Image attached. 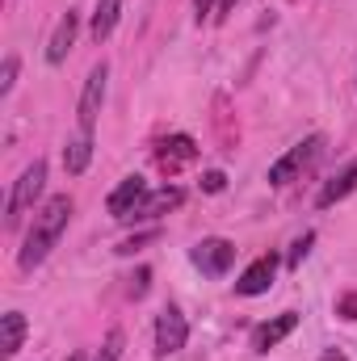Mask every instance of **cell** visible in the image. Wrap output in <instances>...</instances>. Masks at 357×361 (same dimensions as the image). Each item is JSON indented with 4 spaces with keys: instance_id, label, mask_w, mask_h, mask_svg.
I'll return each instance as SVG.
<instances>
[{
    "instance_id": "1",
    "label": "cell",
    "mask_w": 357,
    "mask_h": 361,
    "mask_svg": "<svg viewBox=\"0 0 357 361\" xmlns=\"http://www.w3.org/2000/svg\"><path fill=\"white\" fill-rule=\"evenodd\" d=\"M72 197L68 193H55V197H47L38 210H34V223H30V231H25V240H21V252H17V265L21 273H34L47 257H51V248L59 244V235L68 231V223H72Z\"/></svg>"
},
{
    "instance_id": "2",
    "label": "cell",
    "mask_w": 357,
    "mask_h": 361,
    "mask_svg": "<svg viewBox=\"0 0 357 361\" xmlns=\"http://www.w3.org/2000/svg\"><path fill=\"white\" fill-rule=\"evenodd\" d=\"M42 185H47V160H34L21 177L13 180V193H8V206H4V227L17 231L21 219L34 210V202L42 197Z\"/></svg>"
},
{
    "instance_id": "3",
    "label": "cell",
    "mask_w": 357,
    "mask_h": 361,
    "mask_svg": "<svg viewBox=\"0 0 357 361\" xmlns=\"http://www.w3.org/2000/svg\"><path fill=\"white\" fill-rule=\"evenodd\" d=\"M324 152V135H311V139H303V143H294L273 169H269V185L273 189H282V185H290V180H298L307 169H311V160Z\"/></svg>"
},
{
    "instance_id": "4",
    "label": "cell",
    "mask_w": 357,
    "mask_h": 361,
    "mask_svg": "<svg viewBox=\"0 0 357 361\" xmlns=\"http://www.w3.org/2000/svg\"><path fill=\"white\" fill-rule=\"evenodd\" d=\"M105 85H109V63L101 59L89 72L85 89H80V105H76V122H80V135H92L97 118H101V105H105Z\"/></svg>"
},
{
    "instance_id": "5",
    "label": "cell",
    "mask_w": 357,
    "mask_h": 361,
    "mask_svg": "<svg viewBox=\"0 0 357 361\" xmlns=\"http://www.w3.org/2000/svg\"><path fill=\"white\" fill-rule=\"evenodd\" d=\"M189 257H193V265L206 273V277H227V269L236 265V244L223 240V235H206V240L193 244Z\"/></svg>"
},
{
    "instance_id": "6",
    "label": "cell",
    "mask_w": 357,
    "mask_h": 361,
    "mask_svg": "<svg viewBox=\"0 0 357 361\" xmlns=\"http://www.w3.org/2000/svg\"><path fill=\"white\" fill-rule=\"evenodd\" d=\"M185 341H189V324H185L181 307L169 302V307L156 315V357H173V353H181Z\"/></svg>"
},
{
    "instance_id": "7",
    "label": "cell",
    "mask_w": 357,
    "mask_h": 361,
    "mask_svg": "<svg viewBox=\"0 0 357 361\" xmlns=\"http://www.w3.org/2000/svg\"><path fill=\"white\" fill-rule=\"evenodd\" d=\"M147 193H152V189H147V180H143V177H126L114 193H109V197H105V210H109L118 223H126V219L143 206V197H147Z\"/></svg>"
},
{
    "instance_id": "8",
    "label": "cell",
    "mask_w": 357,
    "mask_h": 361,
    "mask_svg": "<svg viewBox=\"0 0 357 361\" xmlns=\"http://www.w3.org/2000/svg\"><path fill=\"white\" fill-rule=\"evenodd\" d=\"M76 34H80V13H76V8H68V13L55 21L51 38H47V63H51V68H59V63L68 59V51H72Z\"/></svg>"
},
{
    "instance_id": "9",
    "label": "cell",
    "mask_w": 357,
    "mask_h": 361,
    "mask_svg": "<svg viewBox=\"0 0 357 361\" xmlns=\"http://www.w3.org/2000/svg\"><path fill=\"white\" fill-rule=\"evenodd\" d=\"M273 277H277V257H273V252H269V257H257V261H253L248 269L240 273V281H236V294H244V298L269 294Z\"/></svg>"
},
{
    "instance_id": "10",
    "label": "cell",
    "mask_w": 357,
    "mask_h": 361,
    "mask_svg": "<svg viewBox=\"0 0 357 361\" xmlns=\"http://www.w3.org/2000/svg\"><path fill=\"white\" fill-rule=\"evenodd\" d=\"M181 202H185V193H181L177 185H164V189H152L147 197H143V206L126 219V223H152V219H164L169 210H177Z\"/></svg>"
},
{
    "instance_id": "11",
    "label": "cell",
    "mask_w": 357,
    "mask_h": 361,
    "mask_svg": "<svg viewBox=\"0 0 357 361\" xmlns=\"http://www.w3.org/2000/svg\"><path fill=\"white\" fill-rule=\"evenodd\" d=\"M294 328H298V311H282V315H273L269 324H261V328L253 332V349H257V353L277 349V345H282Z\"/></svg>"
},
{
    "instance_id": "12",
    "label": "cell",
    "mask_w": 357,
    "mask_h": 361,
    "mask_svg": "<svg viewBox=\"0 0 357 361\" xmlns=\"http://www.w3.org/2000/svg\"><path fill=\"white\" fill-rule=\"evenodd\" d=\"M353 189H357V160H349V164H345L337 177H332L328 185H324V189H320V193H315V206H320V210H328V206L345 202Z\"/></svg>"
},
{
    "instance_id": "13",
    "label": "cell",
    "mask_w": 357,
    "mask_h": 361,
    "mask_svg": "<svg viewBox=\"0 0 357 361\" xmlns=\"http://www.w3.org/2000/svg\"><path fill=\"white\" fill-rule=\"evenodd\" d=\"M21 341H25V315L21 311H4V319H0V361L17 357Z\"/></svg>"
},
{
    "instance_id": "14",
    "label": "cell",
    "mask_w": 357,
    "mask_h": 361,
    "mask_svg": "<svg viewBox=\"0 0 357 361\" xmlns=\"http://www.w3.org/2000/svg\"><path fill=\"white\" fill-rule=\"evenodd\" d=\"M118 17H122V0H97L92 21H89V34H92V42H97V47L118 30Z\"/></svg>"
},
{
    "instance_id": "15",
    "label": "cell",
    "mask_w": 357,
    "mask_h": 361,
    "mask_svg": "<svg viewBox=\"0 0 357 361\" xmlns=\"http://www.w3.org/2000/svg\"><path fill=\"white\" fill-rule=\"evenodd\" d=\"M89 160H92V135L68 139V147H63V173H68V177H80V173L89 169Z\"/></svg>"
},
{
    "instance_id": "16",
    "label": "cell",
    "mask_w": 357,
    "mask_h": 361,
    "mask_svg": "<svg viewBox=\"0 0 357 361\" xmlns=\"http://www.w3.org/2000/svg\"><path fill=\"white\" fill-rule=\"evenodd\" d=\"M193 156H198V147H193V139H185V135H173V139L164 143V152H160L164 169H169V164H177V160H193Z\"/></svg>"
},
{
    "instance_id": "17",
    "label": "cell",
    "mask_w": 357,
    "mask_h": 361,
    "mask_svg": "<svg viewBox=\"0 0 357 361\" xmlns=\"http://www.w3.org/2000/svg\"><path fill=\"white\" fill-rule=\"evenodd\" d=\"M122 349H126V332L122 328H109L105 341H101V349L92 353V361H122Z\"/></svg>"
},
{
    "instance_id": "18",
    "label": "cell",
    "mask_w": 357,
    "mask_h": 361,
    "mask_svg": "<svg viewBox=\"0 0 357 361\" xmlns=\"http://www.w3.org/2000/svg\"><path fill=\"white\" fill-rule=\"evenodd\" d=\"M311 244H315V231H303V235L290 244V257H286V265H290V269H298V265H303V257L311 252Z\"/></svg>"
},
{
    "instance_id": "19",
    "label": "cell",
    "mask_w": 357,
    "mask_h": 361,
    "mask_svg": "<svg viewBox=\"0 0 357 361\" xmlns=\"http://www.w3.org/2000/svg\"><path fill=\"white\" fill-rule=\"evenodd\" d=\"M17 68H21V59H17V55H4V68H0V97L13 92V85H17Z\"/></svg>"
},
{
    "instance_id": "20",
    "label": "cell",
    "mask_w": 357,
    "mask_h": 361,
    "mask_svg": "<svg viewBox=\"0 0 357 361\" xmlns=\"http://www.w3.org/2000/svg\"><path fill=\"white\" fill-rule=\"evenodd\" d=\"M152 240H160V231H156V227H152V231H143V235H131V240H122V244H118V252H122V257H135V252H139L143 244H152Z\"/></svg>"
},
{
    "instance_id": "21",
    "label": "cell",
    "mask_w": 357,
    "mask_h": 361,
    "mask_svg": "<svg viewBox=\"0 0 357 361\" xmlns=\"http://www.w3.org/2000/svg\"><path fill=\"white\" fill-rule=\"evenodd\" d=\"M214 13H219V0H193V17H198V25H202V21H214Z\"/></svg>"
},
{
    "instance_id": "22",
    "label": "cell",
    "mask_w": 357,
    "mask_h": 361,
    "mask_svg": "<svg viewBox=\"0 0 357 361\" xmlns=\"http://www.w3.org/2000/svg\"><path fill=\"white\" fill-rule=\"evenodd\" d=\"M147 286H152V269H139L135 277H131V298H143Z\"/></svg>"
},
{
    "instance_id": "23",
    "label": "cell",
    "mask_w": 357,
    "mask_h": 361,
    "mask_svg": "<svg viewBox=\"0 0 357 361\" xmlns=\"http://www.w3.org/2000/svg\"><path fill=\"white\" fill-rule=\"evenodd\" d=\"M223 185H227V177H223L219 169H210V173H202V189H206V193H223Z\"/></svg>"
},
{
    "instance_id": "24",
    "label": "cell",
    "mask_w": 357,
    "mask_h": 361,
    "mask_svg": "<svg viewBox=\"0 0 357 361\" xmlns=\"http://www.w3.org/2000/svg\"><path fill=\"white\" fill-rule=\"evenodd\" d=\"M337 315L357 319V294H341V298H337Z\"/></svg>"
},
{
    "instance_id": "25",
    "label": "cell",
    "mask_w": 357,
    "mask_h": 361,
    "mask_svg": "<svg viewBox=\"0 0 357 361\" xmlns=\"http://www.w3.org/2000/svg\"><path fill=\"white\" fill-rule=\"evenodd\" d=\"M236 4H240V0H219V13H214V21L223 25V21H227V17L236 13Z\"/></svg>"
},
{
    "instance_id": "26",
    "label": "cell",
    "mask_w": 357,
    "mask_h": 361,
    "mask_svg": "<svg viewBox=\"0 0 357 361\" xmlns=\"http://www.w3.org/2000/svg\"><path fill=\"white\" fill-rule=\"evenodd\" d=\"M324 361H345V353H324Z\"/></svg>"
},
{
    "instance_id": "27",
    "label": "cell",
    "mask_w": 357,
    "mask_h": 361,
    "mask_svg": "<svg viewBox=\"0 0 357 361\" xmlns=\"http://www.w3.org/2000/svg\"><path fill=\"white\" fill-rule=\"evenodd\" d=\"M63 361H85V353H68Z\"/></svg>"
}]
</instances>
